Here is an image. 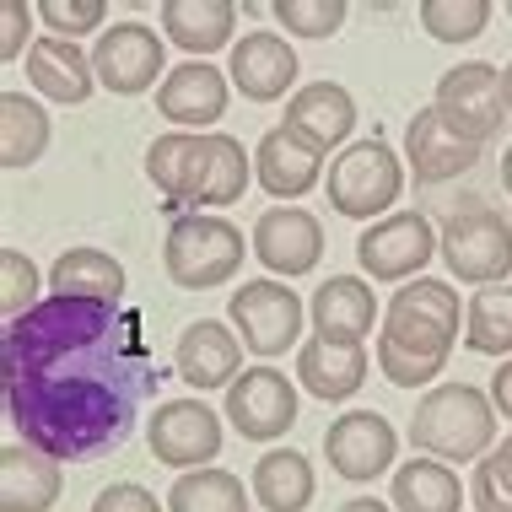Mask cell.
<instances>
[{
	"instance_id": "1",
	"label": "cell",
	"mask_w": 512,
	"mask_h": 512,
	"mask_svg": "<svg viewBox=\"0 0 512 512\" xmlns=\"http://www.w3.org/2000/svg\"><path fill=\"white\" fill-rule=\"evenodd\" d=\"M157 356L135 308L44 297L0 335V394L27 448L49 459H103L135 437L157 394Z\"/></svg>"
},
{
	"instance_id": "2",
	"label": "cell",
	"mask_w": 512,
	"mask_h": 512,
	"mask_svg": "<svg viewBox=\"0 0 512 512\" xmlns=\"http://www.w3.org/2000/svg\"><path fill=\"white\" fill-rule=\"evenodd\" d=\"M459 345V292L448 281L421 275L415 286H399L378 329V372L394 389H426L448 367Z\"/></svg>"
},
{
	"instance_id": "3",
	"label": "cell",
	"mask_w": 512,
	"mask_h": 512,
	"mask_svg": "<svg viewBox=\"0 0 512 512\" xmlns=\"http://www.w3.org/2000/svg\"><path fill=\"white\" fill-rule=\"evenodd\" d=\"M410 442L426 459H486L496 442V405L491 394H480L475 383H437L421 394V405L410 415Z\"/></svg>"
},
{
	"instance_id": "4",
	"label": "cell",
	"mask_w": 512,
	"mask_h": 512,
	"mask_svg": "<svg viewBox=\"0 0 512 512\" xmlns=\"http://www.w3.org/2000/svg\"><path fill=\"white\" fill-rule=\"evenodd\" d=\"M162 265H168V281L184 286V292H211V286H227L232 275L243 270V232L232 227L227 216L189 211V216H178L173 227H168Z\"/></svg>"
},
{
	"instance_id": "5",
	"label": "cell",
	"mask_w": 512,
	"mask_h": 512,
	"mask_svg": "<svg viewBox=\"0 0 512 512\" xmlns=\"http://www.w3.org/2000/svg\"><path fill=\"white\" fill-rule=\"evenodd\" d=\"M329 205L351 221H372V216H394V200L405 195V162L389 141H356L329 162Z\"/></svg>"
},
{
	"instance_id": "6",
	"label": "cell",
	"mask_w": 512,
	"mask_h": 512,
	"mask_svg": "<svg viewBox=\"0 0 512 512\" xmlns=\"http://www.w3.org/2000/svg\"><path fill=\"white\" fill-rule=\"evenodd\" d=\"M442 265L453 270V281L464 286H507L512 275V227L502 211L491 205H464L442 221V243H437Z\"/></svg>"
},
{
	"instance_id": "7",
	"label": "cell",
	"mask_w": 512,
	"mask_h": 512,
	"mask_svg": "<svg viewBox=\"0 0 512 512\" xmlns=\"http://www.w3.org/2000/svg\"><path fill=\"white\" fill-rule=\"evenodd\" d=\"M432 108L442 114V124H448L459 141H469V146H486L491 135L502 130V119H512V114H507L502 71H496V65H486V60H469V65L442 71Z\"/></svg>"
},
{
	"instance_id": "8",
	"label": "cell",
	"mask_w": 512,
	"mask_h": 512,
	"mask_svg": "<svg viewBox=\"0 0 512 512\" xmlns=\"http://www.w3.org/2000/svg\"><path fill=\"white\" fill-rule=\"evenodd\" d=\"M302 313H308L302 297L281 281H243L227 302V318H232V329H238L243 351L265 356V362L281 351H292L302 340Z\"/></svg>"
},
{
	"instance_id": "9",
	"label": "cell",
	"mask_w": 512,
	"mask_h": 512,
	"mask_svg": "<svg viewBox=\"0 0 512 512\" xmlns=\"http://www.w3.org/2000/svg\"><path fill=\"white\" fill-rule=\"evenodd\" d=\"M146 442L151 459L168 469H211V459L221 453V415L205 399H168L157 405V415L146 421Z\"/></svg>"
},
{
	"instance_id": "10",
	"label": "cell",
	"mask_w": 512,
	"mask_h": 512,
	"mask_svg": "<svg viewBox=\"0 0 512 512\" xmlns=\"http://www.w3.org/2000/svg\"><path fill=\"white\" fill-rule=\"evenodd\" d=\"M92 71H98V81L108 92L141 98V92L157 87V76L168 71V44H162V33L146 22H114L98 38V49H92Z\"/></svg>"
},
{
	"instance_id": "11",
	"label": "cell",
	"mask_w": 512,
	"mask_h": 512,
	"mask_svg": "<svg viewBox=\"0 0 512 512\" xmlns=\"http://www.w3.org/2000/svg\"><path fill=\"white\" fill-rule=\"evenodd\" d=\"M437 232L432 221L421 211H394L383 221H372V227L356 238V265H362L372 281H410L415 270L432 265L437 254Z\"/></svg>"
},
{
	"instance_id": "12",
	"label": "cell",
	"mask_w": 512,
	"mask_h": 512,
	"mask_svg": "<svg viewBox=\"0 0 512 512\" xmlns=\"http://www.w3.org/2000/svg\"><path fill=\"white\" fill-rule=\"evenodd\" d=\"M227 421L248 442H275L297 426V389L275 367H248L227 389Z\"/></svg>"
},
{
	"instance_id": "13",
	"label": "cell",
	"mask_w": 512,
	"mask_h": 512,
	"mask_svg": "<svg viewBox=\"0 0 512 512\" xmlns=\"http://www.w3.org/2000/svg\"><path fill=\"white\" fill-rule=\"evenodd\" d=\"M324 453H329V469H335L340 480H356V486H362V480L389 475V464L399 459V432L378 410H345L324 432Z\"/></svg>"
},
{
	"instance_id": "14",
	"label": "cell",
	"mask_w": 512,
	"mask_h": 512,
	"mask_svg": "<svg viewBox=\"0 0 512 512\" xmlns=\"http://www.w3.org/2000/svg\"><path fill=\"white\" fill-rule=\"evenodd\" d=\"M254 259L270 275H308L324 259V227H318L313 211L302 205H270L265 216L254 221Z\"/></svg>"
},
{
	"instance_id": "15",
	"label": "cell",
	"mask_w": 512,
	"mask_h": 512,
	"mask_svg": "<svg viewBox=\"0 0 512 512\" xmlns=\"http://www.w3.org/2000/svg\"><path fill=\"white\" fill-rule=\"evenodd\" d=\"M227 92H232V81L216 71V65H205V60H184V65H173L168 81L157 87V114L178 124V130H211V124L227 114ZM216 135V130H211Z\"/></svg>"
},
{
	"instance_id": "16",
	"label": "cell",
	"mask_w": 512,
	"mask_h": 512,
	"mask_svg": "<svg viewBox=\"0 0 512 512\" xmlns=\"http://www.w3.org/2000/svg\"><path fill=\"white\" fill-rule=\"evenodd\" d=\"M178 378L189 383V389H232V383L243 378V340L238 329H227L221 318H200V324H189L184 335H178Z\"/></svg>"
},
{
	"instance_id": "17",
	"label": "cell",
	"mask_w": 512,
	"mask_h": 512,
	"mask_svg": "<svg viewBox=\"0 0 512 512\" xmlns=\"http://www.w3.org/2000/svg\"><path fill=\"white\" fill-rule=\"evenodd\" d=\"M227 81L243 92L248 103H275L286 98V87L297 81V54L281 33H243L232 44V60H227Z\"/></svg>"
},
{
	"instance_id": "18",
	"label": "cell",
	"mask_w": 512,
	"mask_h": 512,
	"mask_svg": "<svg viewBox=\"0 0 512 512\" xmlns=\"http://www.w3.org/2000/svg\"><path fill=\"white\" fill-rule=\"evenodd\" d=\"M286 130H292L302 146H313L318 157L345 146L356 130L351 92H345L340 81H308V87L292 92V103H286Z\"/></svg>"
},
{
	"instance_id": "19",
	"label": "cell",
	"mask_w": 512,
	"mask_h": 512,
	"mask_svg": "<svg viewBox=\"0 0 512 512\" xmlns=\"http://www.w3.org/2000/svg\"><path fill=\"white\" fill-rule=\"evenodd\" d=\"M405 162L421 184H448V178L469 173L480 162V146L459 141V135L442 124L437 108H421L410 124H405Z\"/></svg>"
},
{
	"instance_id": "20",
	"label": "cell",
	"mask_w": 512,
	"mask_h": 512,
	"mask_svg": "<svg viewBox=\"0 0 512 512\" xmlns=\"http://www.w3.org/2000/svg\"><path fill=\"white\" fill-rule=\"evenodd\" d=\"M205 168H211V135L173 130V135H157L146 146V178L168 195V205H195Z\"/></svg>"
},
{
	"instance_id": "21",
	"label": "cell",
	"mask_w": 512,
	"mask_h": 512,
	"mask_svg": "<svg viewBox=\"0 0 512 512\" xmlns=\"http://www.w3.org/2000/svg\"><path fill=\"white\" fill-rule=\"evenodd\" d=\"M308 313H313V329L324 340L362 345L372 335V324H378V297H372V286L362 281V275H329V281L313 292Z\"/></svg>"
},
{
	"instance_id": "22",
	"label": "cell",
	"mask_w": 512,
	"mask_h": 512,
	"mask_svg": "<svg viewBox=\"0 0 512 512\" xmlns=\"http://www.w3.org/2000/svg\"><path fill=\"white\" fill-rule=\"evenodd\" d=\"M60 486V459L27 448V442L0 448V512H49L60 502Z\"/></svg>"
},
{
	"instance_id": "23",
	"label": "cell",
	"mask_w": 512,
	"mask_h": 512,
	"mask_svg": "<svg viewBox=\"0 0 512 512\" xmlns=\"http://www.w3.org/2000/svg\"><path fill=\"white\" fill-rule=\"evenodd\" d=\"M254 178L265 184L270 200H302L324 178V157L313 146H302L286 124H275L265 141L254 146Z\"/></svg>"
},
{
	"instance_id": "24",
	"label": "cell",
	"mask_w": 512,
	"mask_h": 512,
	"mask_svg": "<svg viewBox=\"0 0 512 512\" xmlns=\"http://www.w3.org/2000/svg\"><path fill=\"white\" fill-rule=\"evenodd\" d=\"M367 367H372L367 362V345H340V340H324V335H313L297 351V383L313 399H324V405L351 399L367 383Z\"/></svg>"
},
{
	"instance_id": "25",
	"label": "cell",
	"mask_w": 512,
	"mask_h": 512,
	"mask_svg": "<svg viewBox=\"0 0 512 512\" xmlns=\"http://www.w3.org/2000/svg\"><path fill=\"white\" fill-rule=\"evenodd\" d=\"M27 81L49 103H87L92 87H98V71H92V54H81V44H65V38L44 33L27 49Z\"/></svg>"
},
{
	"instance_id": "26",
	"label": "cell",
	"mask_w": 512,
	"mask_h": 512,
	"mask_svg": "<svg viewBox=\"0 0 512 512\" xmlns=\"http://www.w3.org/2000/svg\"><path fill=\"white\" fill-rule=\"evenodd\" d=\"M49 292L54 297H76V302H108V308H124V265L103 248L81 243L65 248L49 270Z\"/></svg>"
},
{
	"instance_id": "27",
	"label": "cell",
	"mask_w": 512,
	"mask_h": 512,
	"mask_svg": "<svg viewBox=\"0 0 512 512\" xmlns=\"http://www.w3.org/2000/svg\"><path fill=\"white\" fill-rule=\"evenodd\" d=\"M232 27H238V6L232 0H168L162 6V33L189 60H205V54L227 49Z\"/></svg>"
},
{
	"instance_id": "28",
	"label": "cell",
	"mask_w": 512,
	"mask_h": 512,
	"mask_svg": "<svg viewBox=\"0 0 512 512\" xmlns=\"http://www.w3.org/2000/svg\"><path fill=\"white\" fill-rule=\"evenodd\" d=\"M318 491L313 464L302 459L297 448H270L265 459L254 464V502L270 512H302Z\"/></svg>"
},
{
	"instance_id": "29",
	"label": "cell",
	"mask_w": 512,
	"mask_h": 512,
	"mask_svg": "<svg viewBox=\"0 0 512 512\" xmlns=\"http://www.w3.org/2000/svg\"><path fill=\"white\" fill-rule=\"evenodd\" d=\"M394 512H459L464 507V486L448 464L437 459H405L394 469V491H389Z\"/></svg>"
},
{
	"instance_id": "30",
	"label": "cell",
	"mask_w": 512,
	"mask_h": 512,
	"mask_svg": "<svg viewBox=\"0 0 512 512\" xmlns=\"http://www.w3.org/2000/svg\"><path fill=\"white\" fill-rule=\"evenodd\" d=\"M49 151V114L27 92H0V162L6 168H33Z\"/></svg>"
},
{
	"instance_id": "31",
	"label": "cell",
	"mask_w": 512,
	"mask_h": 512,
	"mask_svg": "<svg viewBox=\"0 0 512 512\" xmlns=\"http://www.w3.org/2000/svg\"><path fill=\"white\" fill-rule=\"evenodd\" d=\"M464 345L475 356L512 362V286H480L464 308Z\"/></svg>"
},
{
	"instance_id": "32",
	"label": "cell",
	"mask_w": 512,
	"mask_h": 512,
	"mask_svg": "<svg viewBox=\"0 0 512 512\" xmlns=\"http://www.w3.org/2000/svg\"><path fill=\"white\" fill-rule=\"evenodd\" d=\"M168 512H248V491L232 469H189L173 480Z\"/></svg>"
},
{
	"instance_id": "33",
	"label": "cell",
	"mask_w": 512,
	"mask_h": 512,
	"mask_svg": "<svg viewBox=\"0 0 512 512\" xmlns=\"http://www.w3.org/2000/svg\"><path fill=\"white\" fill-rule=\"evenodd\" d=\"M248 178H254V157L243 151L238 135H211V168H205V184H200V200L195 211H221V205L243 200Z\"/></svg>"
},
{
	"instance_id": "34",
	"label": "cell",
	"mask_w": 512,
	"mask_h": 512,
	"mask_svg": "<svg viewBox=\"0 0 512 512\" xmlns=\"http://www.w3.org/2000/svg\"><path fill=\"white\" fill-rule=\"evenodd\" d=\"M496 6L491 0H421V27L437 44H475L491 27Z\"/></svg>"
},
{
	"instance_id": "35",
	"label": "cell",
	"mask_w": 512,
	"mask_h": 512,
	"mask_svg": "<svg viewBox=\"0 0 512 512\" xmlns=\"http://www.w3.org/2000/svg\"><path fill=\"white\" fill-rule=\"evenodd\" d=\"M38 292H44V275H38L33 259H27L22 248H0V318H6V324L27 318L44 302Z\"/></svg>"
},
{
	"instance_id": "36",
	"label": "cell",
	"mask_w": 512,
	"mask_h": 512,
	"mask_svg": "<svg viewBox=\"0 0 512 512\" xmlns=\"http://www.w3.org/2000/svg\"><path fill=\"white\" fill-rule=\"evenodd\" d=\"M33 11H38V22H44L54 38H65V44L98 33V27L108 22V6H103V0H38ZM103 33H108V27H103Z\"/></svg>"
},
{
	"instance_id": "37",
	"label": "cell",
	"mask_w": 512,
	"mask_h": 512,
	"mask_svg": "<svg viewBox=\"0 0 512 512\" xmlns=\"http://www.w3.org/2000/svg\"><path fill=\"white\" fill-rule=\"evenodd\" d=\"M275 22L297 38H335L345 27V0H275Z\"/></svg>"
},
{
	"instance_id": "38",
	"label": "cell",
	"mask_w": 512,
	"mask_h": 512,
	"mask_svg": "<svg viewBox=\"0 0 512 512\" xmlns=\"http://www.w3.org/2000/svg\"><path fill=\"white\" fill-rule=\"evenodd\" d=\"M469 496H475V512H512V459L502 448L486 453V459L475 464Z\"/></svg>"
},
{
	"instance_id": "39",
	"label": "cell",
	"mask_w": 512,
	"mask_h": 512,
	"mask_svg": "<svg viewBox=\"0 0 512 512\" xmlns=\"http://www.w3.org/2000/svg\"><path fill=\"white\" fill-rule=\"evenodd\" d=\"M92 512H168V507H162L146 486H135V480H114V486L98 491Z\"/></svg>"
},
{
	"instance_id": "40",
	"label": "cell",
	"mask_w": 512,
	"mask_h": 512,
	"mask_svg": "<svg viewBox=\"0 0 512 512\" xmlns=\"http://www.w3.org/2000/svg\"><path fill=\"white\" fill-rule=\"evenodd\" d=\"M27 22H33V11H27V0H6L0 6V65H11L27 44Z\"/></svg>"
},
{
	"instance_id": "41",
	"label": "cell",
	"mask_w": 512,
	"mask_h": 512,
	"mask_svg": "<svg viewBox=\"0 0 512 512\" xmlns=\"http://www.w3.org/2000/svg\"><path fill=\"white\" fill-rule=\"evenodd\" d=\"M491 405H496V415L512 421V362H502L491 372Z\"/></svg>"
},
{
	"instance_id": "42",
	"label": "cell",
	"mask_w": 512,
	"mask_h": 512,
	"mask_svg": "<svg viewBox=\"0 0 512 512\" xmlns=\"http://www.w3.org/2000/svg\"><path fill=\"white\" fill-rule=\"evenodd\" d=\"M335 512H394L389 502H372V496H351V502H340Z\"/></svg>"
},
{
	"instance_id": "43",
	"label": "cell",
	"mask_w": 512,
	"mask_h": 512,
	"mask_svg": "<svg viewBox=\"0 0 512 512\" xmlns=\"http://www.w3.org/2000/svg\"><path fill=\"white\" fill-rule=\"evenodd\" d=\"M502 189L512 195V146H507V157H502Z\"/></svg>"
},
{
	"instance_id": "44",
	"label": "cell",
	"mask_w": 512,
	"mask_h": 512,
	"mask_svg": "<svg viewBox=\"0 0 512 512\" xmlns=\"http://www.w3.org/2000/svg\"><path fill=\"white\" fill-rule=\"evenodd\" d=\"M502 87H507V114H512V60H507V71H502Z\"/></svg>"
},
{
	"instance_id": "45",
	"label": "cell",
	"mask_w": 512,
	"mask_h": 512,
	"mask_svg": "<svg viewBox=\"0 0 512 512\" xmlns=\"http://www.w3.org/2000/svg\"><path fill=\"white\" fill-rule=\"evenodd\" d=\"M502 453H507V459H512V437H502Z\"/></svg>"
},
{
	"instance_id": "46",
	"label": "cell",
	"mask_w": 512,
	"mask_h": 512,
	"mask_svg": "<svg viewBox=\"0 0 512 512\" xmlns=\"http://www.w3.org/2000/svg\"><path fill=\"white\" fill-rule=\"evenodd\" d=\"M507 17H512V6H507Z\"/></svg>"
}]
</instances>
